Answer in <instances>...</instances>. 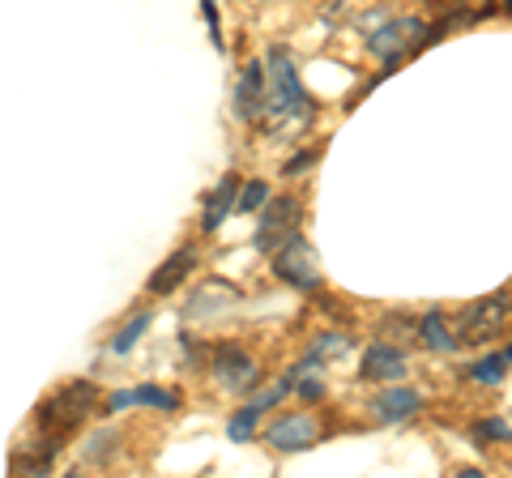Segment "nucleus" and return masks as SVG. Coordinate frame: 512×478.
Instances as JSON below:
<instances>
[{
    "instance_id": "nucleus-11",
    "label": "nucleus",
    "mask_w": 512,
    "mask_h": 478,
    "mask_svg": "<svg viewBox=\"0 0 512 478\" xmlns=\"http://www.w3.org/2000/svg\"><path fill=\"white\" fill-rule=\"evenodd\" d=\"M423 406V393L419 389H406V385H389L384 393L372 397V419L376 423H402L410 419L414 410Z\"/></svg>"
},
{
    "instance_id": "nucleus-6",
    "label": "nucleus",
    "mask_w": 512,
    "mask_h": 478,
    "mask_svg": "<svg viewBox=\"0 0 512 478\" xmlns=\"http://www.w3.org/2000/svg\"><path fill=\"white\" fill-rule=\"evenodd\" d=\"M508 304H512V291H495V295L474 299V304L466 308V316H461V338L457 342H487V338H495V333L504 329V321H508Z\"/></svg>"
},
{
    "instance_id": "nucleus-25",
    "label": "nucleus",
    "mask_w": 512,
    "mask_h": 478,
    "mask_svg": "<svg viewBox=\"0 0 512 478\" xmlns=\"http://www.w3.org/2000/svg\"><path fill=\"white\" fill-rule=\"evenodd\" d=\"M201 13H205V22H210V39H214V47H222V30H218V5H214V0H201Z\"/></svg>"
},
{
    "instance_id": "nucleus-2",
    "label": "nucleus",
    "mask_w": 512,
    "mask_h": 478,
    "mask_svg": "<svg viewBox=\"0 0 512 478\" xmlns=\"http://www.w3.org/2000/svg\"><path fill=\"white\" fill-rule=\"evenodd\" d=\"M99 406V389L90 385V380H69L64 389H56L47 402L39 406V427H43V436L52 449H60V440L77 432L86 419H90V410Z\"/></svg>"
},
{
    "instance_id": "nucleus-1",
    "label": "nucleus",
    "mask_w": 512,
    "mask_h": 478,
    "mask_svg": "<svg viewBox=\"0 0 512 478\" xmlns=\"http://www.w3.org/2000/svg\"><path fill=\"white\" fill-rule=\"evenodd\" d=\"M274 137L282 133H299L312 124V99L299 82V69H295V56L286 43L269 47V60H265V116H261Z\"/></svg>"
},
{
    "instance_id": "nucleus-3",
    "label": "nucleus",
    "mask_w": 512,
    "mask_h": 478,
    "mask_svg": "<svg viewBox=\"0 0 512 478\" xmlns=\"http://www.w3.org/2000/svg\"><path fill=\"white\" fill-rule=\"evenodd\" d=\"M274 269L282 282H291L295 291H316L320 286V261H316V248L303 239L299 231L286 239V244L274 248Z\"/></svg>"
},
{
    "instance_id": "nucleus-19",
    "label": "nucleus",
    "mask_w": 512,
    "mask_h": 478,
    "mask_svg": "<svg viewBox=\"0 0 512 478\" xmlns=\"http://www.w3.org/2000/svg\"><path fill=\"white\" fill-rule=\"evenodd\" d=\"M133 393V406H154V410H180V393L171 389H158V385H141V389H128Z\"/></svg>"
},
{
    "instance_id": "nucleus-5",
    "label": "nucleus",
    "mask_w": 512,
    "mask_h": 478,
    "mask_svg": "<svg viewBox=\"0 0 512 478\" xmlns=\"http://www.w3.org/2000/svg\"><path fill=\"white\" fill-rule=\"evenodd\" d=\"M419 43H427V30H423V18H393V22H384L380 30H372L367 35V52L380 56L384 65H397L406 52H414Z\"/></svg>"
},
{
    "instance_id": "nucleus-24",
    "label": "nucleus",
    "mask_w": 512,
    "mask_h": 478,
    "mask_svg": "<svg viewBox=\"0 0 512 478\" xmlns=\"http://www.w3.org/2000/svg\"><path fill=\"white\" fill-rule=\"evenodd\" d=\"M316 158H320V146H308V150H299L295 158H286V163H282V175H303V171H308V167L316 163Z\"/></svg>"
},
{
    "instance_id": "nucleus-18",
    "label": "nucleus",
    "mask_w": 512,
    "mask_h": 478,
    "mask_svg": "<svg viewBox=\"0 0 512 478\" xmlns=\"http://www.w3.org/2000/svg\"><path fill=\"white\" fill-rule=\"evenodd\" d=\"M261 406H244V410H239V414H231V423H227V436L235 440V444H248L252 436H256V423H261Z\"/></svg>"
},
{
    "instance_id": "nucleus-13",
    "label": "nucleus",
    "mask_w": 512,
    "mask_h": 478,
    "mask_svg": "<svg viewBox=\"0 0 512 478\" xmlns=\"http://www.w3.org/2000/svg\"><path fill=\"white\" fill-rule=\"evenodd\" d=\"M192 265H197V248H180V252H171V257L163 261V265H158L154 269V274H150V295H171L175 291V286H180L184 278H188V269Z\"/></svg>"
},
{
    "instance_id": "nucleus-14",
    "label": "nucleus",
    "mask_w": 512,
    "mask_h": 478,
    "mask_svg": "<svg viewBox=\"0 0 512 478\" xmlns=\"http://www.w3.org/2000/svg\"><path fill=\"white\" fill-rule=\"evenodd\" d=\"M282 380H286V389L303 397V402H320V397H325V363H320L316 355L295 363V368L286 372Z\"/></svg>"
},
{
    "instance_id": "nucleus-20",
    "label": "nucleus",
    "mask_w": 512,
    "mask_h": 478,
    "mask_svg": "<svg viewBox=\"0 0 512 478\" xmlns=\"http://www.w3.org/2000/svg\"><path fill=\"white\" fill-rule=\"evenodd\" d=\"M470 376L478 380V385H504V376H508V355H487V359H478Z\"/></svg>"
},
{
    "instance_id": "nucleus-26",
    "label": "nucleus",
    "mask_w": 512,
    "mask_h": 478,
    "mask_svg": "<svg viewBox=\"0 0 512 478\" xmlns=\"http://www.w3.org/2000/svg\"><path fill=\"white\" fill-rule=\"evenodd\" d=\"M128 406H133V393H128V389H124V393H111V397H107V410H128Z\"/></svg>"
},
{
    "instance_id": "nucleus-9",
    "label": "nucleus",
    "mask_w": 512,
    "mask_h": 478,
    "mask_svg": "<svg viewBox=\"0 0 512 478\" xmlns=\"http://www.w3.org/2000/svg\"><path fill=\"white\" fill-rule=\"evenodd\" d=\"M239 304V291L231 282H201L197 291H192L188 299V308H184V321H210V316H222V312H231Z\"/></svg>"
},
{
    "instance_id": "nucleus-12",
    "label": "nucleus",
    "mask_w": 512,
    "mask_h": 478,
    "mask_svg": "<svg viewBox=\"0 0 512 478\" xmlns=\"http://www.w3.org/2000/svg\"><path fill=\"white\" fill-rule=\"evenodd\" d=\"M363 380H402L406 376V355L397 350L393 342H376V346H367V355H363V368H359Z\"/></svg>"
},
{
    "instance_id": "nucleus-16",
    "label": "nucleus",
    "mask_w": 512,
    "mask_h": 478,
    "mask_svg": "<svg viewBox=\"0 0 512 478\" xmlns=\"http://www.w3.org/2000/svg\"><path fill=\"white\" fill-rule=\"evenodd\" d=\"M419 342H423L427 350H436V355H453V350L461 346L453 333H448L444 312H427V316H423V321H419Z\"/></svg>"
},
{
    "instance_id": "nucleus-10",
    "label": "nucleus",
    "mask_w": 512,
    "mask_h": 478,
    "mask_svg": "<svg viewBox=\"0 0 512 478\" xmlns=\"http://www.w3.org/2000/svg\"><path fill=\"white\" fill-rule=\"evenodd\" d=\"M235 111H239V120H248V124L265 116V65H256V60L235 82Z\"/></svg>"
},
{
    "instance_id": "nucleus-15",
    "label": "nucleus",
    "mask_w": 512,
    "mask_h": 478,
    "mask_svg": "<svg viewBox=\"0 0 512 478\" xmlns=\"http://www.w3.org/2000/svg\"><path fill=\"white\" fill-rule=\"evenodd\" d=\"M235 193H239V184H235V175H222V184L210 193V201H205V214H201V231H218L222 227V218H227L235 210Z\"/></svg>"
},
{
    "instance_id": "nucleus-21",
    "label": "nucleus",
    "mask_w": 512,
    "mask_h": 478,
    "mask_svg": "<svg viewBox=\"0 0 512 478\" xmlns=\"http://www.w3.org/2000/svg\"><path fill=\"white\" fill-rule=\"evenodd\" d=\"M265 201H269V184L252 180V184H244V188L235 193V210H239V214H252V210H261Z\"/></svg>"
},
{
    "instance_id": "nucleus-4",
    "label": "nucleus",
    "mask_w": 512,
    "mask_h": 478,
    "mask_svg": "<svg viewBox=\"0 0 512 478\" xmlns=\"http://www.w3.org/2000/svg\"><path fill=\"white\" fill-rule=\"evenodd\" d=\"M299 218H303V201L299 197H269L261 205V227H256V252H274L278 244H286L295 231H299Z\"/></svg>"
},
{
    "instance_id": "nucleus-7",
    "label": "nucleus",
    "mask_w": 512,
    "mask_h": 478,
    "mask_svg": "<svg viewBox=\"0 0 512 478\" xmlns=\"http://www.w3.org/2000/svg\"><path fill=\"white\" fill-rule=\"evenodd\" d=\"M316 440H320V423L312 414H282L265 432V444L274 453H303V449H312Z\"/></svg>"
},
{
    "instance_id": "nucleus-17",
    "label": "nucleus",
    "mask_w": 512,
    "mask_h": 478,
    "mask_svg": "<svg viewBox=\"0 0 512 478\" xmlns=\"http://www.w3.org/2000/svg\"><path fill=\"white\" fill-rule=\"evenodd\" d=\"M150 321H154V312H137L133 321H128L124 329H116V338H111V355H128V350L137 346V338L150 329Z\"/></svg>"
},
{
    "instance_id": "nucleus-22",
    "label": "nucleus",
    "mask_w": 512,
    "mask_h": 478,
    "mask_svg": "<svg viewBox=\"0 0 512 478\" xmlns=\"http://www.w3.org/2000/svg\"><path fill=\"white\" fill-rule=\"evenodd\" d=\"M346 350H350V338H346V333H320L316 346H312V355H316L320 363H329V359L346 355Z\"/></svg>"
},
{
    "instance_id": "nucleus-23",
    "label": "nucleus",
    "mask_w": 512,
    "mask_h": 478,
    "mask_svg": "<svg viewBox=\"0 0 512 478\" xmlns=\"http://www.w3.org/2000/svg\"><path fill=\"white\" fill-rule=\"evenodd\" d=\"M474 440H478V444L512 440V427H508V423H500V419H483V423H474Z\"/></svg>"
},
{
    "instance_id": "nucleus-8",
    "label": "nucleus",
    "mask_w": 512,
    "mask_h": 478,
    "mask_svg": "<svg viewBox=\"0 0 512 478\" xmlns=\"http://www.w3.org/2000/svg\"><path fill=\"white\" fill-rule=\"evenodd\" d=\"M214 380L227 393H244L261 380V363H256L244 346H222L214 355Z\"/></svg>"
},
{
    "instance_id": "nucleus-27",
    "label": "nucleus",
    "mask_w": 512,
    "mask_h": 478,
    "mask_svg": "<svg viewBox=\"0 0 512 478\" xmlns=\"http://www.w3.org/2000/svg\"><path fill=\"white\" fill-rule=\"evenodd\" d=\"M504 355H508V363H512V346H508V350H504Z\"/></svg>"
},
{
    "instance_id": "nucleus-28",
    "label": "nucleus",
    "mask_w": 512,
    "mask_h": 478,
    "mask_svg": "<svg viewBox=\"0 0 512 478\" xmlns=\"http://www.w3.org/2000/svg\"><path fill=\"white\" fill-rule=\"evenodd\" d=\"M508 9H512V0H508Z\"/></svg>"
}]
</instances>
